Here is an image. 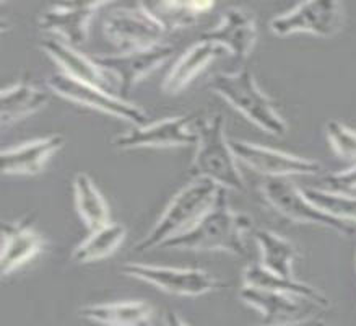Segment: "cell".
Segmentation results:
<instances>
[{"label":"cell","instance_id":"31","mask_svg":"<svg viewBox=\"0 0 356 326\" xmlns=\"http://www.w3.org/2000/svg\"><path fill=\"white\" fill-rule=\"evenodd\" d=\"M165 326H191V325H187L175 310H168L165 315Z\"/></svg>","mask_w":356,"mask_h":326},{"label":"cell","instance_id":"3","mask_svg":"<svg viewBox=\"0 0 356 326\" xmlns=\"http://www.w3.org/2000/svg\"><path fill=\"white\" fill-rule=\"evenodd\" d=\"M221 186L207 178H195L177 193L153 228L136 243L134 251L143 253L160 248L166 240L191 228L211 205Z\"/></svg>","mask_w":356,"mask_h":326},{"label":"cell","instance_id":"5","mask_svg":"<svg viewBox=\"0 0 356 326\" xmlns=\"http://www.w3.org/2000/svg\"><path fill=\"white\" fill-rule=\"evenodd\" d=\"M264 198L273 209L290 220L301 224H314L321 227L335 230L337 233L351 237L356 232V225L348 220L334 217L325 210L317 208L306 198L305 193L290 183L286 178H266L262 185Z\"/></svg>","mask_w":356,"mask_h":326},{"label":"cell","instance_id":"19","mask_svg":"<svg viewBox=\"0 0 356 326\" xmlns=\"http://www.w3.org/2000/svg\"><path fill=\"white\" fill-rule=\"evenodd\" d=\"M226 54L229 52L216 42L205 40L195 42L175 62V65L166 74L163 80V92L168 95L182 92L207 65L211 64L216 57Z\"/></svg>","mask_w":356,"mask_h":326},{"label":"cell","instance_id":"23","mask_svg":"<svg viewBox=\"0 0 356 326\" xmlns=\"http://www.w3.org/2000/svg\"><path fill=\"white\" fill-rule=\"evenodd\" d=\"M75 205L86 227L98 230L111 222L109 205L86 173H76L74 178Z\"/></svg>","mask_w":356,"mask_h":326},{"label":"cell","instance_id":"11","mask_svg":"<svg viewBox=\"0 0 356 326\" xmlns=\"http://www.w3.org/2000/svg\"><path fill=\"white\" fill-rule=\"evenodd\" d=\"M194 114L161 119L147 126H132L129 131L114 137V147L119 150H132L143 147L195 146L197 131L192 126Z\"/></svg>","mask_w":356,"mask_h":326},{"label":"cell","instance_id":"13","mask_svg":"<svg viewBox=\"0 0 356 326\" xmlns=\"http://www.w3.org/2000/svg\"><path fill=\"white\" fill-rule=\"evenodd\" d=\"M257 35L256 17L243 7H231L223 13L218 25L202 33L200 40L216 42L236 59L243 61L251 54Z\"/></svg>","mask_w":356,"mask_h":326},{"label":"cell","instance_id":"21","mask_svg":"<svg viewBox=\"0 0 356 326\" xmlns=\"http://www.w3.org/2000/svg\"><path fill=\"white\" fill-rule=\"evenodd\" d=\"M243 282L244 286L257 287V289H267L283 292V294H290L295 297H301L316 304L321 309H327L329 306V299L306 282H301L295 279V277H283L273 272L267 271L262 265H249L243 272Z\"/></svg>","mask_w":356,"mask_h":326},{"label":"cell","instance_id":"17","mask_svg":"<svg viewBox=\"0 0 356 326\" xmlns=\"http://www.w3.org/2000/svg\"><path fill=\"white\" fill-rule=\"evenodd\" d=\"M65 139L52 134L2 152V171L6 175H38L49 158L64 147Z\"/></svg>","mask_w":356,"mask_h":326},{"label":"cell","instance_id":"28","mask_svg":"<svg viewBox=\"0 0 356 326\" xmlns=\"http://www.w3.org/2000/svg\"><path fill=\"white\" fill-rule=\"evenodd\" d=\"M327 137L340 157L356 158V131L339 121L327 123Z\"/></svg>","mask_w":356,"mask_h":326},{"label":"cell","instance_id":"6","mask_svg":"<svg viewBox=\"0 0 356 326\" xmlns=\"http://www.w3.org/2000/svg\"><path fill=\"white\" fill-rule=\"evenodd\" d=\"M46 84L56 95L70 100L74 103L93 108L96 111L111 114V116L122 118L126 121H131L134 126H147V124H150L148 123L147 113L142 111L134 103L122 100L121 97H115L109 90L76 80L74 77L64 74V72H57V74L49 75Z\"/></svg>","mask_w":356,"mask_h":326},{"label":"cell","instance_id":"1","mask_svg":"<svg viewBox=\"0 0 356 326\" xmlns=\"http://www.w3.org/2000/svg\"><path fill=\"white\" fill-rule=\"evenodd\" d=\"M252 219L229 208L226 188H220L211 208L191 228L166 240L160 248L191 251H228L246 258L249 255L244 235L251 232Z\"/></svg>","mask_w":356,"mask_h":326},{"label":"cell","instance_id":"26","mask_svg":"<svg viewBox=\"0 0 356 326\" xmlns=\"http://www.w3.org/2000/svg\"><path fill=\"white\" fill-rule=\"evenodd\" d=\"M147 7L166 26V30H176L187 28L197 22L200 15L213 8V2H160Z\"/></svg>","mask_w":356,"mask_h":326},{"label":"cell","instance_id":"30","mask_svg":"<svg viewBox=\"0 0 356 326\" xmlns=\"http://www.w3.org/2000/svg\"><path fill=\"white\" fill-rule=\"evenodd\" d=\"M264 326H327L321 318H314V316H309V318H302L296 321H290V323H282V325H264Z\"/></svg>","mask_w":356,"mask_h":326},{"label":"cell","instance_id":"22","mask_svg":"<svg viewBox=\"0 0 356 326\" xmlns=\"http://www.w3.org/2000/svg\"><path fill=\"white\" fill-rule=\"evenodd\" d=\"M47 93L44 90L38 88L31 82L22 80L10 87L3 88L2 92V126L7 127L10 124L22 121L23 118L40 111L41 108L46 107Z\"/></svg>","mask_w":356,"mask_h":326},{"label":"cell","instance_id":"15","mask_svg":"<svg viewBox=\"0 0 356 326\" xmlns=\"http://www.w3.org/2000/svg\"><path fill=\"white\" fill-rule=\"evenodd\" d=\"M239 297L244 304L261 311L264 325H282L302 320V311H306L305 304H312L301 297L249 286H243Z\"/></svg>","mask_w":356,"mask_h":326},{"label":"cell","instance_id":"24","mask_svg":"<svg viewBox=\"0 0 356 326\" xmlns=\"http://www.w3.org/2000/svg\"><path fill=\"white\" fill-rule=\"evenodd\" d=\"M254 238L261 248L262 266L273 274L293 277V261L298 258L295 244L270 230H257Z\"/></svg>","mask_w":356,"mask_h":326},{"label":"cell","instance_id":"29","mask_svg":"<svg viewBox=\"0 0 356 326\" xmlns=\"http://www.w3.org/2000/svg\"><path fill=\"white\" fill-rule=\"evenodd\" d=\"M325 189L334 191V193H343L346 191L356 189V165L353 169H348L345 171H340V173H332L324 178Z\"/></svg>","mask_w":356,"mask_h":326},{"label":"cell","instance_id":"20","mask_svg":"<svg viewBox=\"0 0 356 326\" xmlns=\"http://www.w3.org/2000/svg\"><path fill=\"white\" fill-rule=\"evenodd\" d=\"M79 315L104 326H153L155 309L148 302L126 300L85 305L79 310Z\"/></svg>","mask_w":356,"mask_h":326},{"label":"cell","instance_id":"27","mask_svg":"<svg viewBox=\"0 0 356 326\" xmlns=\"http://www.w3.org/2000/svg\"><path fill=\"white\" fill-rule=\"evenodd\" d=\"M302 193L312 204L329 212L334 217L356 222V198L343 193H334V191L319 189V188H306Z\"/></svg>","mask_w":356,"mask_h":326},{"label":"cell","instance_id":"25","mask_svg":"<svg viewBox=\"0 0 356 326\" xmlns=\"http://www.w3.org/2000/svg\"><path fill=\"white\" fill-rule=\"evenodd\" d=\"M126 238V227L122 224L109 222L104 227L93 230L83 243L72 253V260L79 265H86L113 255Z\"/></svg>","mask_w":356,"mask_h":326},{"label":"cell","instance_id":"16","mask_svg":"<svg viewBox=\"0 0 356 326\" xmlns=\"http://www.w3.org/2000/svg\"><path fill=\"white\" fill-rule=\"evenodd\" d=\"M41 49L60 65L64 74L74 77L76 80L86 82V84L96 85L104 90H109L113 84V79L96 64L93 57H86L76 47L70 46L69 42L62 41L59 38H44L41 41Z\"/></svg>","mask_w":356,"mask_h":326},{"label":"cell","instance_id":"12","mask_svg":"<svg viewBox=\"0 0 356 326\" xmlns=\"http://www.w3.org/2000/svg\"><path fill=\"white\" fill-rule=\"evenodd\" d=\"M238 160L246 163L252 170L266 175L267 178H286L290 175H316L321 165L314 160L291 155L273 148L261 147L244 141H229Z\"/></svg>","mask_w":356,"mask_h":326},{"label":"cell","instance_id":"14","mask_svg":"<svg viewBox=\"0 0 356 326\" xmlns=\"http://www.w3.org/2000/svg\"><path fill=\"white\" fill-rule=\"evenodd\" d=\"M104 6V2L54 3L41 15L40 28L44 31L57 33L70 46H83L88 41L91 18Z\"/></svg>","mask_w":356,"mask_h":326},{"label":"cell","instance_id":"8","mask_svg":"<svg viewBox=\"0 0 356 326\" xmlns=\"http://www.w3.org/2000/svg\"><path fill=\"white\" fill-rule=\"evenodd\" d=\"M175 52L170 45H155L142 49L124 51L111 56H95L93 59L111 79L118 82L119 97L127 100V95L142 79L153 70L160 69ZM129 102V100H127Z\"/></svg>","mask_w":356,"mask_h":326},{"label":"cell","instance_id":"9","mask_svg":"<svg viewBox=\"0 0 356 326\" xmlns=\"http://www.w3.org/2000/svg\"><path fill=\"white\" fill-rule=\"evenodd\" d=\"M122 274L155 286L156 289L172 295L199 297L216 290L220 282L204 270H181V267L129 263L121 267Z\"/></svg>","mask_w":356,"mask_h":326},{"label":"cell","instance_id":"7","mask_svg":"<svg viewBox=\"0 0 356 326\" xmlns=\"http://www.w3.org/2000/svg\"><path fill=\"white\" fill-rule=\"evenodd\" d=\"M104 35L121 52L160 45L168 30L143 3L122 7L104 18Z\"/></svg>","mask_w":356,"mask_h":326},{"label":"cell","instance_id":"18","mask_svg":"<svg viewBox=\"0 0 356 326\" xmlns=\"http://www.w3.org/2000/svg\"><path fill=\"white\" fill-rule=\"evenodd\" d=\"M44 248V238L25 220L6 222L2 228V266L3 274L26 265Z\"/></svg>","mask_w":356,"mask_h":326},{"label":"cell","instance_id":"10","mask_svg":"<svg viewBox=\"0 0 356 326\" xmlns=\"http://www.w3.org/2000/svg\"><path fill=\"white\" fill-rule=\"evenodd\" d=\"M343 6L332 0L306 2L270 22V30L278 36L293 33H312L317 36H334L343 23Z\"/></svg>","mask_w":356,"mask_h":326},{"label":"cell","instance_id":"4","mask_svg":"<svg viewBox=\"0 0 356 326\" xmlns=\"http://www.w3.org/2000/svg\"><path fill=\"white\" fill-rule=\"evenodd\" d=\"M207 87L223 97L226 102L239 109L244 116L272 136H285L288 131L282 114L273 107V102L257 87L252 72L241 69L239 72H221L215 74Z\"/></svg>","mask_w":356,"mask_h":326},{"label":"cell","instance_id":"2","mask_svg":"<svg viewBox=\"0 0 356 326\" xmlns=\"http://www.w3.org/2000/svg\"><path fill=\"white\" fill-rule=\"evenodd\" d=\"M225 126L226 121L221 114H211L197 121V150L191 163V175L215 181L221 188L244 191L246 183L236 165V155L225 134Z\"/></svg>","mask_w":356,"mask_h":326}]
</instances>
